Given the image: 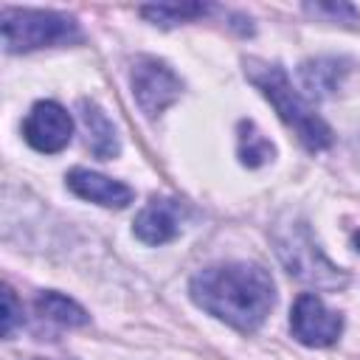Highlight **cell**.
<instances>
[{
	"label": "cell",
	"mask_w": 360,
	"mask_h": 360,
	"mask_svg": "<svg viewBox=\"0 0 360 360\" xmlns=\"http://www.w3.org/2000/svg\"><path fill=\"white\" fill-rule=\"evenodd\" d=\"M183 205L174 197H152L135 217V236L146 245H166L180 233Z\"/></svg>",
	"instance_id": "cell-8"
},
{
	"label": "cell",
	"mask_w": 360,
	"mask_h": 360,
	"mask_svg": "<svg viewBox=\"0 0 360 360\" xmlns=\"http://www.w3.org/2000/svg\"><path fill=\"white\" fill-rule=\"evenodd\" d=\"M290 329L292 338L304 346H332L343 332V318L329 309L315 292H301L290 312Z\"/></svg>",
	"instance_id": "cell-6"
},
{
	"label": "cell",
	"mask_w": 360,
	"mask_h": 360,
	"mask_svg": "<svg viewBox=\"0 0 360 360\" xmlns=\"http://www.w3.org/2000/svg\"><path fill=\"white\" fill-rule=\"evenodd\" d=\"M20 323H22V307H20L17 295L11 292V287H3V315H0L3 338H11Z\"/></svg>",
	"instance_id": "cell-15"
},
{
	"label": "cell",
	"mask_w": 360,
	"mask_h": 360,
	"mask_svg": "<svg viewBox=\"0 0 360 360\" xmlns=\"http://www.w3.org/2000/svg\"><path fill=\"white\" fill-rule=\"evenodd\" d=\"M22 138L37 152H62L73 138V118L56 101H37L22 121Z\"/></svg>",
	"instance_id": "cell-7"
},
{
	"label": "cell",
	"mask_w": 360,
	"mask_h": 360,
	"mask_svg": "<svg viewBox=\"0 0 360 360\" xmlns=\"http://www.w3.org/2000/svg\"><path fill=\"white\" fill-rule=\"evenodd\" d=\"M211 6L205 3H158V6H141V14L146 20H152L155 25H177L194 17L208 14Z\"/></svg>",
	"instance_id": "cell-14"
},
{
	"label": "cell",
	"mask_w": 360,
	"mask_h": 360,
	"mask_svg": "<svg viewBox=\"0 0 360 360\" xmlns=\"http://www.w3.org/2000/svg\"><path fill=\"white\" fill-rule=\"evenodd\" d=\"M37 312H39L42 318L59 323V326H84V323L90 321V315L84 312V307H79L73 298H68V295H62V292H53V290L39 292V298H37Z\"/></svg>",
	"instance_id": "cell-12"
},
{
	"label": "cell",
	"mask_w": 360,
	"mask_h": 360,
	"mask_svg": "<svg viewBox=\"0 0 360 360\" xmlns=\"http://www.w3.org/2000/svg\"><path fill=\"white\" fill-rule=\"evenodd\" d=\"M245 76L262 90V96L276 107L278 118L298 135L309 152H321L332 143L329 124L312 110V104L290 84V76L281 65L264 59H245Z\"/></svg>",
	"instance_id": "cell-2"
},
{
	"label": "cell",
	"mask_w": 360,
	"mask_h": 360,
	"mask_svg": "<svg viewBox=\"0 0 360 360\" xmlns=\"http://www.w3.org/2000/svg\"><path fill=\"white\" fill-rule=\"evenodd\" d=\"M0 34L8 53L65 45L82 37L79 22L70 14L45 11V8H11V6L0 11Z\"/></svg>",
	"instance_id": "cell-3"
},
{
	"label": "cell",
	"mask_w": 360,
	"mask_h": 360,
	"mask_svg": "<svg viewBox=\"0 0 360 360\" xmlns=\"http://www.w3.org/2000/svg\"><path fill=\"white\" fill-rule=\"evenodd\" d=\"M346 73H349V62H346V59H338V56L307 59V62L298 68L301 87H304L312 98H326V96H332V93L343 84Z\"/></svg>",
	"instance_id": "cell-11"
},
{
	"label": "cell",
	"mask_w": 360,
	"mask_h": 360,
	"mask_svg": "<svg viewBox=\"0 0 360 360\" xmlns=\"http://www.w3.org/2000/svg\"><path fill=\"white\" fill-rule=\"evenodd\" d=\"M129 82H132L135 104L146 118H158L166 107H172L180 98V90H183L180 76L155 56H138L132 62Z\"/></svg>",
	"instance_id": "cell-5"
},
{
	"label": "cell",
	"mask_w": 360,
	"mask_h": 360,
	"mask_svg": "<svg viewBox=\"0 0 360 360\" xmlns=\"http://www.w3.org/2000/svg\"><path fill=\"white\" fill-rule=\"evenodd\" d=\"M79 118H82V127H84V141H87V149L101 158V160H110L118 155L121 143H118V132L112 127V121L107 118V112L90 101V98H82L79 101Z\"/></svg>",
	"instance_id": "cell-10"
},
{
	"label": "cell",
	"mask_w": 360,
	"mask_h": 360,
	"mask_svg": "<svg viewBox=\"0 0 360 360\" xmlns=\"http://www.w3.org/2000/svg\"><path fill=\"white\" fill-rule=\"evenodd\" d=\"M191 301L239 332H256L276 304V284L259 264L228 262L194 273Z\"/></svg>",
	"instance_id": "cell-1"
},
{
	"label": "cell",
	"mask_w": 360,
	"mask_h": 360,
	"mask_svg": "<svg viewBox=\"0 0 360 360\" xmlns=\"http://www.w3.org/2000/svg\"><path fill=\"white\" fill-rule=\"evenodd\" d=\"M307 11H312V14H329V17H343V20H354L357 17V8L354 6H349V3H307L304 6Z\"/></svg>",
	"instance_id": "cell-16"
},
{
	"label": "cell",
	"mask_w": 360,
	"mask_h": 360,
	"mask_svg": "<svg viewBox=\"0 0 360 360\" xmlns=\"http://www.w3.org/2000/svg\"><path fill=\"white\" fill-rule=\"evenodd\" d=\"M68 188L87 200V202H96V205H104V208H124L132 202V188L121 180H112L107 174H98V172H90V169H70L68 172Z\"/></svg>",
	"instance_id": "cell-9"
},
{
	"label": "cell",
	"mask_w": 360,
	"mask_h": 360,
	"mask_svg": "<svg viewBox=\"0 0 360 360\" xmlns=\"http://www.w3.org/2000/svg\"><path fill=\"white\" fill-rule=\"evenodd\" d=\"M273 155H276L273 143L256 129V124L242 121L239 124V160L245 166L256 169V166H264L267 160H273Z\"/></svg>",
	"instance_id": "cell-13"
},
{
	"label": "cell",
	"mask_w": 360,
	"mask_h": 360,
	"mask_svg": "<svg viewBox=\"0 0 360 360\" xmlns=\"http://www.w3.org/2000/svg\"><path fill=\"white\" fill-rule=\"evenodd\" d=\"M276 245H278V256L284 262V267L315 287H343L346 284V273H340L315 245L309 228L304 222L295 225H284L276 233Z\"/></svg>",
	"instance_id": "cell-4"
}]
</instances>
